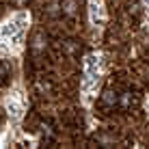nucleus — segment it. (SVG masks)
<instances>
[{
    "mask_svg": "<svg viewBox=\"0 0 149 149\" xmlns=\"http://www.w3.org/2000/svg\"><path fill=\"white\" fill-rule=\"evenodd\" d=\"M28 2V0H17V4H26Z\"/></svg>",
    "mask_w": 149,
    "mask_h": 149,
    "instance_id": "7ed1b4c3",
    "label": "nucleus"
},
{
    "mask_svg": "<svg viewBox=\"0 0 149 149\" xmlns=\"http://www.w3.org/2000/svg\"><path fill=\"white\" fill-rule=\"evenodd\" d=\"M76 7H78V4H76V0H63V2H61V9H63V13L69 15V17L76 13Z\"/></svg>",
    "mask_w": 149,
    "mask_h": 149,
    "instance_id": "f03ea898",
    "label": "nucleus"
},
{
    "mask_svg": "<svg viewBox=\"0 0 149 149\" xmlns=\"http://www.w3.org/2000/svg\"><path fill=\"white\" fill-rule=\"evenodd\" d=\"M147 2H149V0H147Z\"/></svg>",
    "mask_w": 149,
    "mask_h": 149,
    "instance_id": "20e7f679",
    "label": "nucleus"
},
{
    "mask_svg": "<svg viewBox=\"0 0 149 149\" xmlns=\"http://www.w3.org/2000/svg\"><path fill=\"white\" fill-rule=\"evenodd\" d=\"M43 48H45V37H43V33H35V37H33V50H35V52H41Z\"/></svg>",
    "mask_w": 149,
    "mask_h": 149,
    "instance_id": "f257e3e1",
    "label": "nucleus"
}]
</instances>
